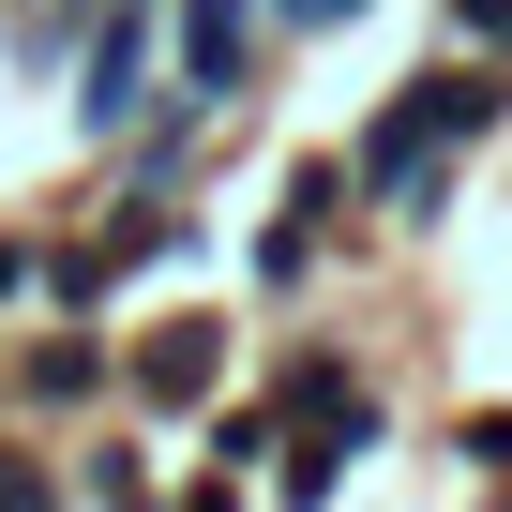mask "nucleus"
Instances as JSON below:
<instances>
[{
    "label": "nucleus",
    "mask_w": 512,
    "mask_h": 512,
    "mask_svg": "<svg viewBox=\"0 0 512 512\" xmlns=\"http://www.w3.org/2000/svg\"><path fill=\"white\" fill-rule=\"evenodd\" d=\"M76 16H106V0H76Z\"/></svg>",
    "instance_id": "7ed1b4c3"
},
{
    "label": "nucleus",
    "mask_w": 512,
    "mask_h": 512,
    "mask_svg": "<svg viewBox=\"0 0 512 512\" xmlns=\"http://www.w3.org/2000/svg\"><path fill=\"white\" fill-rule=\"evenodd\" d=\"M272 16H287V31H332V16H362V0H272Z\"/></svg>",
    "instance_id": "f03ea898"
},
{
    "label": "nucleus",
    "mask_w": 512,
    "mask_h": 512,
    "mask_svg": "<svg viewBox=\"0 0 512 512\" xmlns=\"http://www.w3.org/2000/svg\"><path fill=\"white\" fill-rule=\"evenodd\" d=\"M287 16L272 0H166V91L211 121V106H241L256 91V46H272Z\"/></svg>",
    "instance_id": "f257e3e1"
}]
</instances>
